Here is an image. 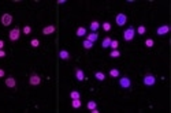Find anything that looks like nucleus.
<instances>
[{"instance_id":"f257e3e1","label":"nucleus","mask_w":171,"mask_h":113,"mask_svg":"<svg viewBox=\"0 0 171 113\" xmlns=\"http://www.w3.org/2000/svg\"><path fill=\"white\" fill-rule=\"evenodd\" d=\"M134 34H136L134 27H129V29H126V30L123 31V38H125L126 41H131L133 38H134Z\"/></svg>"},{"instance_id":"f03ea898","label":"nucleus","mask_w":171,"mask_h":113,"mask_svg":"<svg viewBox=\"0 0 171 113\" xmlns=\"http://www.w3.org/2000/svg\"><path fill=\"white\" fill-rule=\"evenodd\" d=\"M119 86L123 87V89H129L130 86H131V80H130L127 76H123V78L119 79Z\"/></svg>"},{"instance_id":"7ed1b4c3","label":"nucleus","mask_w":171,"mask_h":113,"mask_svg":"<svg viewBox=\"0 0 171 113\" xmlns=\"http://www.w3.org/2000/svg\"><path fill=\"white\" fill-rule=\"evenodd\" d=\"M115 22L118 26H123V25H126V22H127V17H126L125 14H118L115 18Z\"/></svg>"},{"instance_id":"20e7f679","label":"nucleus","mask_w":171,"mask_h":113,"mask_svg":"<svg viewBox=\"0 0 171 113\" xmlns=\"http://www.w3.org/2000/svg\"><path fill=\"white\" fill-rule=\"evenodd\" d=\"M155 82H156V78H155L153 75H145L144 76V85L145 86H153Z\"/></svg>"},{"instance_id":"39448f33","label":"nucleus","mask_w":171,"mask_h":113,"mask_svg":"<svg viewBox=\"0 0 171 113\" xmlns=\"http://www.w3.org/2000/svg\"><path fill=\"white\" fill-rule=\"evenodd\" d=\"M19 35H21L19 27H15V29H12V30L10 31V40L11 41H17L18 38H19Z\"/></svg>"},{"instance_id":"423d86ee","label":"nucleus","mask_w":171,"mask_h":113,"mask_svg":"<svg viewBox=\"0 0 171 113\" xmlns=\"http://www.w3.org/2000/svg\"><path fill=\"white\" fill-rule=\"evenodd\" d=\"M29 83H30L31 86H37V85L41 83V78H40L39 75L33 74V75H30V78H29Z\"/></svg>"},{"instance_id":"0eeeda50","label":"nucleus","mask_w":171,"mask_h":113,"mask_svg":"<svg viewBox=\"0 0 171 113\" xmlns=\"http://www.w3.org/2000/svg\"><path fill=\"white\" fill-rule=\"evenodd\" d=\"M11 22H12V15L11 14H3V17H1V23H3L4 26H10Z\"/></svg>"},{"instance_id":"6e6552de","label":"nucleus","mask_w":171,"mask_h":113,"mask_svg":"<svg viewBox=\"0 0 171 113\" xmlns=\"http://www.w3.org/2000/svg\"><path fill=\"white\" fill-rule=\"evenodd\" d=\"M168 31H170V26H168V25H163V26H160V27H157L156 33L159 35H164V34H167Z\"/></svg>"},{"instance_id":"1a4fd4ad","label":"nucleus","mask_w":171,"mask_h":113,"mask_svg":"<svg viewBox=\"0 0 171 113\" xmlns=\"http://www.w3.org/2000/svg\"><path fill=\"white\" fill-rule=\"evenodd\" d=\"M6 86H7V87H15V86H17V80H15L12 76H8V78L6 79Z\"/></svg>"},{"instance_id":"9d476101","label":"nucleus","mask_w":171,"mask_h":113,"mask_svg":"<svg viewBox=\"0 0 171 113\" xmlns=\"http://www.w3.org/2000/svg\"><path fill=\"white\" fill-rule=\"evenodd\" d=\"M53 31H55V26L53 25H49V26H45V27L42 29V33L45 35H48V34H52Z\"/></svg>"},{"instance_id":"9b49d317","label":"nucleus","mask_w":171,"mask_h":113,"mask_svg":"<svg viewBox=\"0 0 171 113\" xmlns=\"http://www.w3.org/2000/svg\"><path fill=\"white\" fill-rule=\"evenodd\" d=\"M59 57L62 59V60H69V59H70V53L67 51H64V49H62V51L59 52Z\"/></svg>"},{"instance_id":"f8f14e48","label":"nucleus","mask_w":171,"mask_h":113,"mask_svg":"<svg viewBox=\"0 0 171 113\" xmlns=\"http://www.w3.org/2000/svg\"><path fill=\"white\" fill-rule=\"evenodd\" d=\"M75 76H77L78 80H84V79H85L84 71H82L81 68H77V70H75Z\"/></svg>"},{"instance_id":"ddd939ff","label":"nucleus","mask_w":171,"mask_h":113,"mask_svg":"<svg viewBox=\"0 0 171 113\" xmlns=\"http://www.w3.org/2000/svg\"><path fill=\"white\" fill-rule=\"evenodd\" d=\"M97 38H99V34H97V33H91V34L86 37V40H88V41H91V42H94L96 40H97Z\"/></svg>"},{"instance_id":"4468645a","label":"nucleus","mask_w":171,"mask_h":113,"mask_svg":"<svg viewBox=\"0 0 171 113\" xmlns=\"http://www.w3.org/2000/svg\"><path fill=\"white\" fill-rule=\"evenodd\" d=\"M110 44H111V38L105 37L104 40H103V42H101V46H103V48H110Z\"/></svg>"},{"instance_id":"2eb2a0df","label":"nucleus","mask_w":171,"mask_h":113,"mask_svg":"<svg viewBox=\"0 0 171 113\" xmlns=\"http://www.w3.org/2000/svg\"><path fill=\"white\" fill-rule=\"evenodd\" d=\"M71 105H73L74 109H78V108H81V99L77 98V99H73V102H71Z\"/></svg>"},{"instance_id":"dca6fc26","label":"nucleus","mask_w":171,"mask_h":113,"mask_svg":"<svg viewBox=\"0 0 171 113\" xmlns=\"http://www.w3.org/2000/svg\"><path fill=\"white\" fill-rule=\"evenodd\" d=\"M85 34H86V29L85 27H78L77 29V35L78 37H84Z\"/></svg>"},{"instance_id":"f3484780","label":"nucleus","mask_w":171,"mask_h":113,"mask_svg":"<svg viewBox=\"0 0 171 113\" xmlns=\"http://www.w3.org/2000/svg\"><path fill=\"white\" fill-rule=\"evenodd\" d=\"M99 26H100V23H99L97 21H93V22H92V23H91V30H92V31H93V33H94V31H96V30H97V29H99Z\"/></svg>"},{"instance_id":"a211bd4d","label":"nucleus","mask_w":171,"mask_h":113,"mask_svg":"<svg viewBox=\"0 0 171 113\" xmlns=\"http://www.w3.org/2000/svg\"><path fill=\"white\" fill-rule=\"evenodd\" d=\"M94 78L97 79V80H100V82H101V80H104V79H105V75L103 74V72H100V71H99V72H96V74H94Z\"/></svg>"},{"instance_id":"6ab92c4d","label":"nucleus","mask_w":171,"mask_h":113,"mask_svg":"<svg viewBox=\"0 0 171 113\" xmlns=\"http://www.w3.org/2000/svg\"><path fill=\"white\" fill-rule=\"evenodd\" d=\"M86 106H88L89 110H92V109H94V108H97V104H96V101H89Z\"/></svg>"},{"instance_id":"aec40b11","label":"nucleus","mask_w":171,"mask_h":113,"mask_svg":"<svg viewBox=\"0 0 171 113\" xmlns=\"http://www.w3.org/2000/svg\"><path fill=\"white\" fill-rule=\"evenodd\" d=\"M82 46H84L85 49H91L92 46H93V42H91V41H88V40H85L84 44H82Z\"/></svg>"},{"instance_id":"412c9836","label":"nucleus","mask_w":171,"mask_h":113,"mask_svg":"<svg viewBox=\"0 0 171 113\" xmlns=\"http://www.w3.org/2000/svg\"><path fill=\"white\" fill-rule=\"evenodd\" d=\"M110 75H111L112 78H118V76H119V71L116 68H112L111 71H110Z\"/></svg>"},{"instance_id":"4be33fe9","label":"nucleus","mask_w":171,"mask_h":113,"mask_svg":"<svg viewBox=\"0 0 171 113\" xmlns=\"http://www.w3.org/2000/svg\"><path fill=\"white\" fill-rule=\"evenodd\" d=\"M70 97H71V99H77V98H81V94L78 91H71Z\"/></svg>"},{"instance_id":"5701e85b","label":"nucleus","mask_w":171,"mask_h":113,"mask_svg":"<svg viewBox=\"0 0 171 113\" xmlns=\"http://www.w3.org/2000/svg\"><path fill=\"white\" fill-rule=\"evenodd\" d=\"M30 45L33 46V48H37V46L40 45V41L37 40V38H33V40L30 41Z\"/></svg>"},{"instance_id":"b1692460","label":"nucleus","mask_w":171,"mask_h":113,"mask_svg":"<svg viewBox=\"0 0 171 113\" xmlns=\"http://www.w3.org/2000/svg\"><path fill=\"white\" fill-rule=\"evenodd\" d=\"M145 45H147L148 48H152V46L155 45V41L152 40V38H148L147 41H145Z\"/></svg>"},{"instance_id":"393cba45","label":"nucleus","mask_w":171,"mask_h":113,"mask_svg":"<svg viewBox=\"0 0 171 113\" xmlns=\"http://www.w3.org/2000/svg\"><path fill=\"white\" fill-rule=\"evenodd\" d=\"M110 56H111V57H119V56H121V53H119L118 49H114V51L110 53Z\"/></svg>"},{"instance_id":"a878e982","label":"nucleus","mask_w":171,"mask_h":113,"mask_svg":"<svg viewBox=\"0 0 171 113\" xmlns=\"http://www.w3.org/2000/svg\"><path fill=\"white\" fill-rule=\"evenodd\" d=\"M118 45H119V42L116 41V40H111V44H110V46H111L112 49H116V48H118Z\"/></svg>"},{"instance_id":"bb28decb","label":"nucleus","mask_w":171,"mask_h":113,"mask_svg":"<svg viewBox=\"0 0 171 113\" xmlns=\"http://www.w3.org/2000/svg\"><path fill=\"white\" fill-rule=\"evenodd\" d=\"M103 29H104V31H110L111 30V25H110L108 22H104V23H103Z\"/></svg>"},{"instance_id":"cd10ccee","label":"nucleus","mask_w":171,"mask_h":113,"mask_svg":"<svg viewBox=\"0 0 171 113\" xmlns=\"http://www.w3.org/2000/svg\"><path fill=\"white\" fill-rule=\"evenodd\" d=\"M23 33H25V34H30V33H31V27L26 25V26L23 27Z\"/></svg>"},{"instance_id":"c85d7f7f","label":"nucleus","mask_w":171,"mask_h":113,"mask_svg":"<svg viewBox=\"0 0 171 113\" xmlns=\"http://www.w3.org/2000/svg\"><path fill=\"white\" fill-rule=\"evenodd\" d=\"M137 30H138V34H144L147 29H145V26H138V29H137Z\"/></svg>"},{"instance_id":"c756f323","label":"nucleus","mask_w":171,"mask_h":113,"mask_svg":"<svg viewBox=\"0 0 171 113\" xmlns=\"http://www.w3.org/2000/svg\"><path fill=\"white\" fill-rule=\"evenodd\" d=\"M4 56H6V52L3 49H0V57H4Z\"/></svg>"},{"instance_id":"7c9ffc66","label":"nucleus","mask_w":171,"mask_h":113,"mask_svg":"<svg viewBox=\"0 0 171 113\" xmlns=\"http://www.w3.org/2000/svg\"><path fill=\"white\" fill-rule=\"evenodd\" d=\"M3 76H4V70L0 68V78H3Z\"/></svg>"},{"instance_id":"2f4dec72","label":"nucleus","mask_w":171,"mask_h":113,"mask_svg":"<svg viewBox=\"0 0 171 113\" xmlns=\"http://www.w3.org/2000/svg\"><path fill=\"white\" fill-rule=\"evenodd\" d=\"M3 48H4V42L0 40V49H3Z\"/></svg>"}]
</instances>
